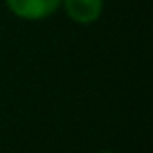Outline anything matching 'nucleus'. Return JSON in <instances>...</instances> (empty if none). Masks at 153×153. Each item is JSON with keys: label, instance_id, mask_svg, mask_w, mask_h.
Wrapping results in <instances>:
<instances>
[{"label": "nucleus", "instance_id": "nucleus-1", "mask_svg": "<svg viewBox=\"0 0 153 153\" xmlns=\"http://www.w3.org/2000/svg\"><path fill=\"white\" fill-rule=\"evenodd\" d=\"M6 4L18 18L43 20L61 6V0H6Z\"/></svg>", "mask_w": 153, "mask_h": 153}, {"label": "nucleus", "instance_id": "nucleus-2", "mask_svg": "<svg viewBox=\"0 0 153 153\" xmlns=\"http://www.w3.org/2000/svg\"><path fill=\"white\" fill-rule=\"evenodd\" d=\"M70 20L78 24H92L103 13V0H61Z\"/></svg>", "mask_w": 153, "mask_h": 153}, {"label": "nucleus", "instance_id": "nucleus-3", "mask_svg": "<svg viewBox=\"0 0 153 153\" xmlns=\"http://www.w3.org/2000/svg\"><path fill=\"white\" fill-rule=\"evenodd\" d=\"M101 153H112V151H101Z\"/></svg>", "mask_w": 153, "mask_h": 153}]
</instances>
